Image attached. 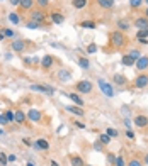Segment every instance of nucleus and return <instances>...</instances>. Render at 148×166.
Masks as SVG:
<instances>
[{"label":"nucleus","mask_w":148,"mask_h":166,"mask_svg":"<svg viewBox=\"0 0 148 166\" xmlns=\"http://www.w3.org/2000/svg\"><path fill=\"white\" fill-rule=\"evenodd\" d=\"M109 41H111V44H112L114 47H123V46H126L128 39H126V36H124V32L114 31V32H111V37H109Z\"/></svg>","instance_id":"1"},{"label":"nucleus","mask_w":148,"mask_h":166,"mask_svg":"<svg viewBox=\"0 0 148 166\" xmlns=\"http://www.w3.org/2000/svg\"><path fill=\"white\" fill-rule=\"evenodd\" d=\"M97 85H99V88L102 90V93L106 95L107 99H112V97H114V90H112L111 83H107L106 80H99V82H97Z\"/></svg>","instance_id":"2"},{"label":"nucleus","mask_w":148,"mask_h":166,"mask_svg":"<svg viewBox=\"0 0 148 166\" xmlns=\"http://www.w3.org/2000/svg\"><path fill=\"white\" fill-rule=\"evenodd\" d=\"M75 88H77L78 93H90L92 92V83L89 80H82V82H78L75 85Z\"/></svg>","instance_id":"3"},{"label":"nucleus","mask_w":148,"mask_h":166,"mask_svg":"<svg viewBox=\"0 0 148 166\" xmlns=\"http://www.w3.org/2000/svg\"><path fill=\"white\" fill-rule=\"evenodd\" d=\"M29 88L34 90V92H43V93H48V95H53L55 93V88H51L49 85H37V83H32Z\"/></svg>","instance_id":"4"},{"label":"nucleus","mask_w":148,"mask_h":166,"mask_svg":"<svg viewBox=\"0 0 148 166\" xmlns=\"http://www.w3.org/2000/svg\"><path fill=\"white\" fill-rule=\"evenodd\" d=\"M24 49H26V41H22V39H16V41H12V51L22 53Z\"/></svg>","instance_id":"5"},{"label":"nucleus","mask_w":148,"mask_h":166,"mask_svg":"<svg viewBox=\"0 0 148 166\" xmlns=\"http://www.w3.org/2000/svg\"><path fill=\"white\" fill-rule=\"evenodd\" d=\"M133 122H135V125H136V127L143 129V127H147V125H148V117H147V115H136Z\"/></svg>","instance_id":"6"},{"label":"nucleus","mask_w":148,"mask_h":166,"mask_svg":"<svg viewBox=\"0 0 148 166\" xmlns=\"http://www.w3.org/2000/svg\"><path fill=\"white\" fill-rule=\"evenodd\" d=\"M148 85V75H140V76H136V80H135V87L136 88H145Z\"/></svg>","instance_id":"7"},{"label":"nucleus","mask_w":148,"mask_h":166,"mask_svg":"<svg viewBox=\"0 0 148 166\" xmlns=\"http://www.w3.org/2000/svg\"><path fill=\"white\" fill-rule=\"evenodd\" d=\"M44 12L39 9V10H32L31 12V21H36V22H39V24H43V21H44Z\"/></svg>","instance_id":"8"},{"label":"nucleus","mask_w":148,"mask_h":166,"mask_svg":"<svg viewBox=\"0 0 148 166\" xmlns=\"http://www.w3.org/2000/svg\"><path fill=\"white\" fill-rule=\"evenodd\" d=\"M27 117H29V120H32V122H39L43 115H41V112H39L37 109H31L29 112H27Z\"/></svg>","instance_id":"9"},{"label":"nucleus","mask_w":148,"mask_h":166,"mask_svg":"<svg viewBox=\"0 0 148 166\" xmlns=\"http://www.w3.org/2000/svg\"><path fill=\"white\" fill-rule=\"evenodd\" d=\"M53 56H49V54H46V56H43V59H41V66H43V70H49V68L53 66Z\"/></svg>","instance_id":"10"},{"label":"nucleus","mask_w":148,"mask_h":166,"mask_svg":"<svg viewBox=\"0 0 148 166\" xmlns=\"http://www.w3.org/2000/svg\"><path fill=\"white\" fill-rule=\"evenodd\" d=\"M148 68V56H140V59L136 61V70L143 71V70H147Z\"/></svg>","instance_id":"11"},{"label":"nucleus","mask_w":148,"mask_h":166,"mask_svg":"<svg viewBox=\"0 0 148 166\" xmlns=\"http://www.w3.org/2000/svg\"><path fill=\"white\" fill-rule=\"evenodd\" d=\"M135 27H138V29H148V17H138L135 21Z\"/></svg>","instance_id":"12"},{"label":"nucleus","mask_w":148,"mask_h":166,"mask_svg":"<svg viewBox=\"0 0 148 166\" xmlns=\"http://www.w3.org/2000/svg\"><path fill=\"white\" fill-rule=\"evenodd\" d=\"M49 19H51L53 24H63V21H65L63 14H60V12H53V14L49 16Z\"/></svg>","instance_id":"13"},{"label":"nucleus","mask_w":148,"mask_h":166,"mask_svg":"<svg viewBox=\"0 0 148 166\" xmlns=\"http://www.w3.org/2000/svg\"><path fill=\"white\" fill-rule=\"evenodd\" d=\"M34 4H36L34 0H21V4H19V7H21L22 10H31Z\"/></svg>","instance_id":"14"},{"label":"nucleus","mask_w":148,"mask_h":166,"mask_svg":"<svg viewBox=\"0 0 148 166\" xmlns=\"http://www.w3.org/2000/svg\"><path fill=\"white\" fill-rule=\"evenodd\" d=\"M129 26H131V24H129V21H128V19H121V21H117V29H119L121 32L128 31V29H129Z\"/></svg>","instance_id":"15"},{"label":"nucleus","mask_w":148,"mask_h":166,"mask_svg":"<svg viewBox=\"0 0 148 166\" xmlns=\"http://www.w3.org/2000/svg\"><path fill=\"white\" fill-rule=\"evenodd\" d=\"M68 97L70 99H72V102H73L75 105H78V107H82V105H84V100H82V97H80L78 93H68Z\"/></svg>","instance_id":"16"},{"label":"nucleus","mask_w":148,"mask_h":166,"mask_svg":"<svg viewBox=\"0 0 148 166\" xmlns=\"http://www.w3.org/2000/svg\"><path fill=\"white\" fill-rule=\"evenodd\" d=\"M67 110H68V112H72V114H75V115H80V117L84 115V110H82V107H78V105H68V107H67Z\"/></svg>","instance_id":"17"},{"label":"nucleus","mask_w":148,"mask_h":166,"mask_svg":"<svg viewBox=\"0 0 148 166\" xmlns=\"http://www.w3.org/2000/svg\"><path fill=\"white\" fill-rule=\"evenodd\" d=\"M95 2L102 9H112V5H114V0H95Z\"/></svg>","instance_id":"18"},{"label":"nucleus","mask_w":148,"mask_h":166,"mask_svg":"<svg viewBox=\"0 0 148 166\" xmlns=\"http://www.w3.org/2000/svg\"><path fill=\"white\" fill-rule=\"evenodd\" d=\"M70 165L72 166H85V163L80 156H72V158H70Z\"/></svg>","instance_id":"19"},{"label":"nucleus","mask_w":148,"mask_h":166,"mask_svg":"<svg viewBox=\"0 0 148 166\" xmlns=\"http://www.w3.org/2000/svg\"><path fill=\"white\" fill-rule=\"evenodd\" d=\"M36 147L37 149H43V151H48L49 149V144H48L46 139H37L36 141Z\"/></svg>","instance_id":"20"},{"label":"nucleus","mask_w":148,"mask_h":166,"mask_svg":"<svg viewBox=\"0 0 148 166\" xmlns=\"http://www.w3.org/2000/svg\"><path fill=\"white\" fill-rule=\"evenodd\" d=\"M58 78H60V80H63V82H67V80L72 78V73L67 71V70H60V71H58Z\"/></svg>","instance_id":"21"},{"label":"nucleus","mask_w":148,"mask_h":166,"mask_svg":"<svg viewBox=\"0 0 148 166\" xmlns=\"http://www.w3.org/2000/svg\"><path fill=\"white\" fill-rule=\"evenodd\" d=\"M24 120H26V114L22 110H16V122L17 124H24Z\"/></svg>","instance_id":"22"},{"label":"nucleus","mask_w":148,"mask_h":166,"mask_svg":"<svg viewBox=\"0 0 148 166\" xmlns=\"http://www.w3.org/2000/svg\"><path fill=\"white\" fill-rule=\"evenodd\" d=\"M121 63L123 64H124V66H133V64H135V59H133L131 56H129V54H126V56H123V59H121Z\"/></svg>","instance_id":"23"},{"label":"nucleus","mask_w":148,"mask_h":166,"mask_svg":"<svg viewBox=\"0 0 148 166\" xmlns=\"http://www.w3.org/2000/svg\"><path fill=\"white\" fill-rule=\"evenodd\" d=\"M72 4H73L75 9H85V7H87V4H89V0H73Z\"/></svg>","instance_id":"24"},{"label":"nucleus","mask_w":148,"mask_h":166,"mask_svg":"<svg viewBox=\"0 0 148 166\" xmlns=\"http://www.w3.org/2000/svg\"><path fill=\"white\" fill-rule=\"evenodd\" d=\"M9 21H10L12 24H19V22H21V17H19V14H16V12H10V14H9Z\"/></svg>","instance_id":"25"},{"label":"nucleus","mask_w":148,"mask_h":166,"mask_svg":"<svg viewBox=\"0 0 148 166\" xmlns=\"http://www.w3.org/2000/svg\"><path fill=\"white\" fill-rule=\"evenodd\" d=\"M112 80H114V83H117V85H124V83H126V78L123 76V75H114Z\"/></svg>","instance_id":"26"},{"label":"nucleus","mask_w":148,"mask_h":166,"mask_svg":"<svg viewBox=\"0 0 148 166\" xmlns=\"http://www.w3.org/2000/svg\"><path fill=\"white\" fill-rule=\"evenodd\" d=\"M26 27H27V29H39V27H41V24H39V22H36V21H27V22H26Z\"/></svg>","instance_id":"27"},{"label":"nucleus","mask_w":148,"mask_h":166,"mask_svg":"<svg viewBox=\"0 0 148 166\" xmlns=\"http://www.w3.org/2000/svg\"><path fill=\"white\" fill-rule=\"evenodd\" d=\"M80 26H82V27H87V29H95V22H92V21H84V22H80Z\"/></svg>","instance_id":"28"},{"label":"nucleus","mask_w":148,"mask_h":166,"mask_svg":"<svg viewBox=\"0 0 148 166\" xmlns=\"http://www.w3.org/2000/svg\"><path fill=\"white\" fill-rule=\"evenodd\" d=\"M78 64H80L82 68H85V70L90 66V63H89V59H87V58H78Z\"/></svg>","instance_id":"29"},{"label":"nucleus","mask_w":148,"mask_h":166,"mask_svg":"<svg viewBox=\"0 0 148 166\" xmlns=\"http://www.w3.org/2000/svg\"><path fill=\"white\" fill-rule=\"evenodd\" d=\"M128 54H129V56H131L133 59H135V61H138V59H140V56H141V54H140V51H138V49H131V51L128 53Z\"/></svg>","instance_id":"30"},{"label":"nucleus","mask_w":148,"mask_h":166,"mask_svg":"<svg viewBox=\"0 0 148 166\" xmlns=\"http://www.w3.org/2000/svg\"><path fill=\"white\" fill-rule=\"evenodd\" d=\"M138 39H145V37H148V29H140L136 34Z\"/></svg>","instance_id":"31"},{"label":"nucleus","mask_w":148,"mask_h":166,"mask_svg":"<svg viewBox=\"0 0 148 166\" xmlns=\"http://www.w3.org/2000/svg\"><path fill=\"white\" fill-rule=\"evenodd\" d=\"M9 165V159H7L5 153H0V166H7Z\"/></svg>","instance_id":"32"},{"label":"nucleus","mask_w":148,"mask_h":166,"mask_svg":"<svg viewBox=\"0 0 148 166\" xmlns=\"http://www.w3.org/2000/svg\"><path fill=\"white\" fill-rule=\"evenodd\" d=\"M5 117H7V120H9V122H14V120H16V112L7 110V112H5Z\"/></svg>","instance_id":"33"},{"label":"nucleus","mask_w":148,"mask_h":166,"mask_svg":"<svg viewBox=\"0 0 148 166\" xmlns=\"http://www.w3.org/2000/svg\"><path fill=\"white\" fill-rule=\"evenodd\" d=\"M109 142H111V136L102 134L101 136V144H109Z\"/></svg>","instance_id":"34"},{"label":"nucleus","mask_w":148,"mask_h":166,"mask_svg":"<svg viewBox=\"0 0 148 166\" xmlns=\"http://www.w3.org/2000/svg\"><path fill=\"white\" fill-rule=\"evenodd\" d=\"M141 2L143 0H129V5H131L133 9H138V7L141 5Z\"/></svg>","instance_id":"35"},{"label":"nucleus","mask_w":148,"mask_h":166,"mask_svg":"<svg viewBox=\"0 0 148 166\" xmlns=\"http://www.w3.org/2000/svg\"><path fill=\"white\" fill-rule=\"evenodd\" d=\"M116 166H126V163H124V158L123 156H119V158H116V163H114Z\"/></svg>","instance_id":"36"},{"label":"nucleus","mask_w":148,"mask_h":166,"mask_svg":"<svg viewBox=\"0 0 148 166\" xmlns=\"http://www.w3.org/2000/svg\"><path fill=\"white\" fill-rule=\"evenodd\" d=\"M126 166H143V165H141V161H140V159H131Z\"/></svg>","instance_id":"37"},{"label":"nucleus","mask_w":148,"mask_h":166,"mask_svg":"<svg viewBox=\"0 0 148 166\" xmlns=\"http://www.w3.org/2000/svg\"><path fill=\"white\" fill-rule=\"evenodd\" d=\"M36 4L39 7H41V9H44V7L48 5V4H49V0H36Z\"/></svg>","instance_id":"38"},{"label":"nucleus","mask_w":148,"mask_h":166,"mask_svg":"<svg viewBox=\"0 0 148 166\" xmlns=\"http://www.w3.org/2000/svg\"><path fill=\"white\" fill-rule=\"evenodd\" d=\"M106 134H107V136H111V137H116V136H117V130H116V129H111V127H109V129L106 130Z\"/></svg>","instance_id":"39"},{"label":"nucleus","mask_w":148,"mask_h":166,"mask_svg":"<svg viewBox=\"0 0 148 166\" xmlns=\"http://www.w3.org/2000/svg\"><path fill=\"white\" fill-rule=\"evenodd\" d=\"M97 51V46L95 44H89V47H87V53H95Z\"/></svg>","instance_id":"40"},{"label":"nucleus","mask_w":148,"mask_h":166,"mask_svg":"<svg viewBox=\"0 0 148 166\" xmlns=\"http://www.w3.org/2000/svg\"><path fill=\"white\" fill-rule=\"evenodd\" d=\"M9 120H7V117H5V114H2L0 115V125H4V124H7Z\"/></svg>","instance_id":"41"},{"label":"nucleus","mask_w":148,"mask_h":166,"mask_svg":"<svg viewBox=\"0 0 148 166\" xmlns=\"http://www.w3.org/2000/svg\"><path fill=\"white\" fill-rule=\"evenodd\" d=\"M4 32H5V37H14V31L10 29H4Z\"/></svg>","instance_id":"42"},{"label":"nucleus","mask_w":148,"mask_h":166,"mask_svg":"<svg viewBox=\"0 0 148 166\" xmlns=\"http://www.w3.org/2000/svg\"><path fill=\"white\" fill-rule=\"evenodd\" d=\"M73 124H75V127H78V129H85V124H82L80 120H75Z\"/></svg>","instance_id":"43"},{"label":"nucleus","mask_w":148,"mask_h":166,"mask_svg":"<svg viewBox=\"0 0 148 166\" xmlns=\"http://www.w3.org/2000/svg\"><path fill=\"white\" fill-rule=\"evenodd\" d=\"M126 136H128V139H135V134H133V132H131L129 129L126 130Z\"/></svg>","instance_id":"44"},{"label":"nucleus","mask_w":148,"mask_h":166,"mask_svg":"<svg viewBox=\"0 0 148 166\" xmlns=\"http://www.w3.org/2000/svg\"><path fill=\"white\" fill-rule=\"evenodd\" d=\"M7 159H9V163H14V161H16V156L10 154V156H7Z\"/></svg>","instance_id":"45"},{"label":"nucleus","mask_w":148,"mask_h":166,"mask_svg":"<svg viewBox=\"0 0 148 166\" xmlns=\"http://www.w3.org/2000/svg\"><path fill=\"white\" fill-rule=\"evenodd\" d=\"M138 41H140V44H148V39H147V37H145V39H138Z\"/></svg>","instance_id":"46"},{"label":"nucleus","mask_w":148,"mask_h":166,"mask_svg":"<svg viewBox=\"0 0 148 166\" xmlns=\"http://www.w3.org/2000/svg\"><path fill=\"white\" fill-rule=\"evenodd\" d=\"M0 39H5V32H4V29H0Z\"/></svg>","instance_id":"47"},{"label":"nucleus","mask_w":148,"mask_h":166,"mask_svg":"<svg viewBox=\"0 0 148 166\" xmlns=\"http://www.w3.org/2000/svg\"><path fill=\"white\" fill-rule=\"evenodd\" d=\"M10 4H12V5H19V4H21V0H10Z\"/></svg>","instance_id":"48"},{"label":"nucleus","mask_w":148,"mask_h":166,"mask_svg":"<svg viewBox=\"0 0 148 166\" xmlns=\"http://www.w3.org/2000/svg\"><path fill=\"white\" fill-rule=\"evenodd\" d=\"M109 161H111V163H116V158H114L112 154H109Z\"/></svg>","instance_id":"49"},{"label":"nucleus","mask_w":148,"mask_h":166,"mask_svg":"<svg viewBox=\"0 0 148 166\" xmlns=\"http://www.w3.org/2000/svg\"><path fill=\"white\" fill-rule=\"evenodd\" d=\"M94 147H95V149H97V151H101V149H102V146H101V144H99V142H97V144H95V146H94Z\"/></svg>","instance_id":"50"},{"label":"nucleus","mask_w":148,"mask_h":166,"mask_svg":"<svg viewBox=\"0 0 148 166\" xmlns=\"http://www.w3.org/2000/svg\"><path fill=\"white\" fill-rule=\"evenodd\" d=\"M49 166H60V165L56 163V161H51V163H49Z\"/></svg>","instance_id":"51"},{"label":"nucleus","mask_w":148,"mask_h":166,"mask_svg":"<svg viewBox=\"0 0 148 166\" xmlns=\"http://www.w3.org/2000/svg\"><path fill=\"white\" fill-rule=\"evenodd\" d=\"M145 163L148 165V154H145Z\"/></svg>","instance_id":"52"},{"label":"nucleus","mask_w":148,"mask_h":166,"mask_svg":"<svg viewBox=\"0 0 148 166\" xmlns=\"http://www.w3.org/2000/svg\"><path fill=\"white\" fill-rule=\"evenodd\" d=\"M27 166H34V165H32V163H27Z\"/></svg>","instance_id":"53"},{"label":"nucleus","mask_w":148,"mask_h":166,"mask_svg":"<svg viewBox=\"0 0 148 166\" xmlns=\"http://www.w3.org/2000/svg\"><path fill=\"white\" fill-rule=\"evenodd\" d=\"M145 16H147V17H148V9H147V12H145Z\"/></svg>","instance_id":"54"},{"label":"nucleus","mask_w":148,"mask_h":166,"mask_svg":"<svg viewBox=\"0 0 148 166\" xmlns=\"http://www.w3.org/2000/svg\"><path fill=\"white\" fill-rule=\"evenodd\" d=\"M85 166H92V165H85Z\"/></svg>","instance_id":"55"},{"label":"nucleus","mask_w":148,"mask_h":166,"mask_svg":"<svg viewBox=\"0 0 148 166\" xmlns=\"http://www.w3.org/2000/svg\"><path fill=\"white\" fill-rule=\"evenodd\" d=\"M145 2H147V4H148V0H145Z\"/></svg>","instance_id":"56"}]
</instances>
